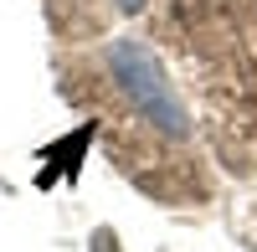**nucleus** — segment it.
Instances as JSON below:
<instances>
[{
	"mask_svg": "<svg viewBox=\"0 0 257 252\" xmlns=\"http://www.w3.org/2000/svg\"><path fill=\"white\" fill-rule=\"evenodd\" d=\"M108 67H113V77L123 82V93L134 98V108H139L149 123H160V129H165V134H175V139L190 134L185 108L175 103V93H170V77H165V67L155 62V52H149V47L118 41V47L108 52Z\"/></svg>",
	"mask_w": 257,
	"mask_h": 252,
	"instance_id": "1",
	"label": "nucleus"
},
{
	"mask_svg": "<svg viewBox=\"0 0 257 252\" xmlns=\"http://www.w3.org/2000/svg\"><path fill=\"white\" fill-rule=\"evenodd\" d=\"M93 252H118V247H113V232H98V242H93Z\"/></svg>",
	"mask_w": 257,
	"mask_h": 252,
	"instance_id": "2",
	"label": "nucleus"
}]
</instances>
